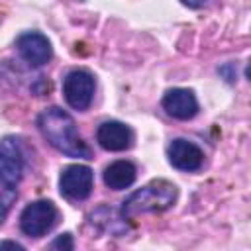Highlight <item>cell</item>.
<instances>
[{
	"label": "cell",
	"instance_id": "6da1fadb",
	"mask_svg": "<svg viewBox=\"0 0 251 251\" xmlns=\"http://www.w3.org/2000/svg\"><path fill=\"white\" fill-rule=\"evenodd\" d=\"M37 127L41 135L47 139V143L53 145L59 153L73 159H92V149L80 137L73 116L63 108H45L37 116Z\"/></svg>",
	"mask_w": 251,
	"mask_h": 251
},
{
	"label": "cell",
	"instance_id": "7a4b0ae2",
	"mask_svg": "<svg viewBox=\"0 0 251 251\" xmlns=\"http://www.w3.org/2000/svg\"><path fill=\"white\" fill-rule=\"evenodd\" d=\"M176 196H178V190L173 182H169L165 178H157V180H151L149 184L141 186L139 190L131 192L122 202L120 212L126 218H131L137 214H149V212H153V214L165 212L176 202Z\"/></svg>",
	"mask_w": 251,
	"mask_h": 251
},
{
	"label": "cell",
	"instance_id": "3957f363",
	"mask_svg": "<svg viewBox=\"0 0 251 251\" xmlns=\"http://www.w3.org/2000/svg\"><path fill=\"white\" fill-rule=\"evenodd\" d=\"M59 220V210L51 200L29 202L20 214V229L27 237H43L55 227Z\"/></svg>",
	"mask_w": 251,
	"mask_h": 251
},
{
	"label": "cell",
	"instance_id": "277c9868",
	"mask_svg": "<svg viewBox=\"0 0 251 251\" xmlns=\"http://www.w3.org/2000/svg\"><path fill=\"white\" fill-rule=\"evenodd\" d=\"M94 90H96V80L84 69H75L67 73L63 78V96L73 110L84 112L92 104Z\"/></svg>",
	"mask_w": 251,
	"mask_h": 251
},
{
	"label": "cell",
	"instance_id": "5b68a950",
	"mask_svg": "<svg viewBox=\"0 0 251 251\" xmlns=\"http://www.w3.org/2000/svg\"><path fill=\"white\" fill-rule=\"evenodd\" d=\"M94 186V173L88 165H69L61 171L59 190L71 202H82L90 196Z\"/></svg>",
	"mask_w": 251,
	"mask_h": 251
},
{
	"label": "cell",
	"instance_id": "8992f818",
	"mask_svg": "<svg viewBox=\"0 0 251 251\" xmlns=\"http://www.w3.org/2000/svg\"><path fill=\"white\" fill-rule=\"evenodd\" d=\"M16 49L29 67H43L53 57L49 39L39 31H24L22 35H18Z\"/></svg>",
	"mask_w": 251,
	"mask_h": 251
},
{
	"label": "cell",
	"instance_id": "52a82bcc",
	"mask_svg": "<svg viewBox=\"0 0 251 251\" xmlns=\"http://www.w3.org/2000/svg\"><path fill=\"white\" fill-rule=\"evenodd\" d=\"M24 176V155L16 141L4 139L0 143V184L4 190H16Z\"/></svg>",
	"mask_w": 251,
	"mask_h": 251
},
{
	"label": "cell",
	"instance_id": "ba28073f",
	"mask_svg": "<svg viewBox=\"0 0 251 251\" xmlns=\"http://www.w3.org/2000/svg\"><path fill=\"white\" fill-rule=\"evenodd\" d=\"M167 157H169V163L175 169L184 171V173H196L204 165L202 149L194 141H188L184 137H176V139H173L169 143Z\"/></svg>",
	"mask_w": 251,
	"mask_h": 251
},
{
	"label": "cell",
	"instance_id": "9c48e42d",
	"mask_svg": "<svg viewBox=\"0 0 251 251\" xmlns=\"http://www.w3.org/2000/svg\"><path fill=\"white\" fill-rule=\"evenodd\" d=\"M96 141L106 151H126L133 145V131L129 126L118 120H106L96 129Z\"/></svg>",
	"mask_w": 251,
	"mask_h": 251
},
{
	"label": "cell",
	"instance_id": "30bf717a",
	"mask_svg": "<svg viewBox=\"0 0 251 251\" xmlns=\"http://www.w3.org/2000/svg\"><path fill=\"white\" fill-rule=\"evenodd\" d=\"M163 110L175 120H192L198 114V100L190 88H169L161 100Z\"/></svg>",
	"mask_w": 251,
	"mask_h": 251
},
{
	"label": "cell",
	"instance_id": "8fae6325",
	"mask_svg": "<svg viewBox=\"0 0 251 251\" xmlns=\"http://www.w3.org/2000/svg\"><path fill=\"white\" fill-rule=\"evenodd\" d=\"M137 178V169L131 161H126V159H120V161H114L110 163L104 173H102V180L108 188L112 190H126L129 188Z\"/></svg>",
	"mask_w": 251,
	"mask_h": 251
},
{
	"label": "cell",
	"instance_id": "7c38bea8",
	"mask_svg": "<svg viewBox=\"0 0 251 251\" xmlns=\"http://www.w3.org/2000/svg\"><path fill=\"white\" fill-rule=\"evenodd\" d=\"M53 249H73L75 243H73V235L71 233H61L57 235V239L51 243Z\"/></svg>",
	"mask_w": 251,
	"mask_h": 251
},
{
	"label": "cell",
	"instance_id": "4fadbf2b",
	"mask_svg": "<svg viewBox=\"0 0 251 251\" xmlns=\"http://www.w3.org/2000/svg\"><path fill=\"white\" fill-rule=\"evenodd\" d=\"M12 200H14V194H10L8 198H2V196H0V224L6 220V214H8V210H10Z\"/></svg>",
	"mask_w": 251,
	"mask_h": 251
},
{
	"label": "cell",
	"instance_id": "5bb4252c",
	"mask_svg": "<svg viewBox=\"0 0 251 251\" xmlns=\"http://www.w3.org/2000/svg\"><path fill=\"white\" fill-rule=\"evenodd\" d=\"M184 6H188V8H192V10H198V8H202V6H206L210 0H180Z\"/></svg>",
	"mask_w": 251,
	"mask_h": 251
},
{
	"label": "cell",
	"instance_id": "9a60e30c",
	"mask_svg": "<svg viewBox=\"0 0 251 251\" xmlns=\"http://www.w3.org/2000/svg\"><path fill=\"white\" fill-rule=\"evenodd\" d=\"M0 247H18V249H24V245H20V243H16V241H2Z\"/></svg>",
	"mask_w": 251,
	"mask_h": 251
}]
</instances>
